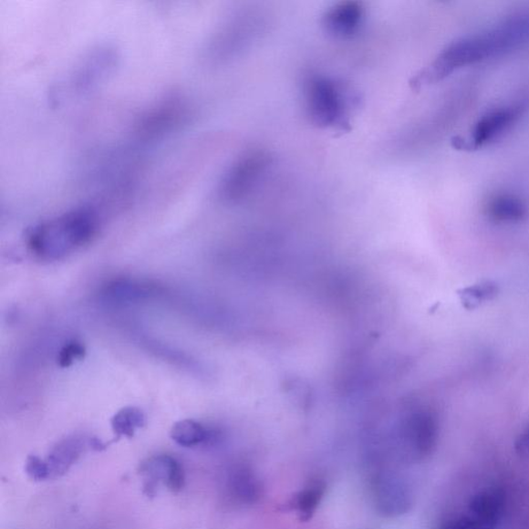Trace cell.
I'll return each instance as SVG.
<instances>
[{
    "label": "cell",
    "instance_id": "1",
    "mask_svg": "<svg viewBox=\"0 0 529 529\" xmlns=\"http://www.w3.org/2000/svg\"><path fill=\"white\" fill-rule=\"evenodd\" d=\"M527 46L529 12L513 15L493 27L450 44L430 66L414 77L411 85L419 88L440 82L458 69Z\"/></svg>",
    "mask_w": 529,
    "mask_h": 529
},
{
    "label": "cell",
    "instance_id": "2",
    "mask_svg": "<svg viewBox=\"0 0 529 529\" xmlns=\"http://www.w3.org/2000/svg\"><path fill=\"white\" fill-rule=\"evenodd\" d=\"M99 225L95 206L76 207L34 225L27 233V247L38 259L57 261L90 244Z\"/></svg>",
    "mask_w": 529,
    "mask_h": 529
},
{
    "label": "cell",
    "instance_id": "3",
    "mask_svg": "<svg viewBox=\"0 0 529 529\" xmlns=\"http://www.w3.org/2000/svg\"><path fill=\"white\" fill-rule=\"evenodd\" d=\"M394 425L393 441L402 462L425 461L437 447L440 424L435 411L418 400L402 404Z\"/></svg>",
    "mask_w": 529,
    "mask_h": 529
},
{
    "label": "cell",
    "instance_id": "4",
    "mask_svg": "<svg viewBox=\"0 0 529 529\" xmlns=\"http://www.w3.org/2000/svg\"><path fill=\"white\" fill-rule=\"evenodd\" d=\"M118 56L110 47H99L77 61L56 85L52 99L57 103L80 98L99 87L113 72Z\"/></svg>",
    "mask_w": 529,
    "mask_h": 529
},
{
    "label": "cell",
    "instance_id": "5",
    "mask_svg": "<svg viewBox=\"0 0 529 529\" xmlns=\"http://www.w3.org/2000/svg\"><path fill=\"white\" fill-rule=\"evenodd\" d=\"M192 115L189 99L181 93H169L138 116L132 132L140 143L158 142L188 123Z\"/></svg>",
    "mask_w": 529,
    "mask_h": 529
},
{
    "label": "cell",
    "instance_id": "6",
    "mask_svg": "<svg viewBox=\"0 0 529 529\" xmlns=\"http://www.w3.org/2000/svg\"><path fill=\"white\" fill-rule=\"evenodd\" d=\"M344 89L329 77L317 75L306 82V110L318 128L336 127L345 118Z\"/></svg>",
    "mask_w": 529,
    "mask_h": 529
},
{
    "label": "cell",
    "instance_id": "7",
    "mask_svg": "<svg viewBox=\"0 0 529 529\" xmlns=\"http://www.w3.org/2000/svg\"><path fill=\"white\" fill-rule=\"evenodd\" d=\"M267 152L248 151L228 169L220 183L219 194L225 203L236 204L250 196L269 166Z\"/></svg>",
    "mask_w": 529,
    "mask_h": 529
},
{
    "label": "cell",
    "instance_id": "8",
    "mask_svg": "<svg viewBox=\"0 0 529 529\" xmlns=\"http://www.w3.org/2000/svg\"><path fill=\"white\" fill-rule=\"evenodd\" d=\"M372 496L377 510L387 517L406 514L414 497L407 480L391 471L380 472L373 477Z\"/></svg>",
    "mask_w": 529,
    "mask_h": 529
},
{
    "label": "cell",
    "instance_id": "9",
    "mask_svg": "<svg viewBox=\"0 0 529 529\" xmlns=\"http://www.w3.org/2000/svg\"><path fill=\"white\" fill-rule=\"evenodd\" d=\"M138 472L143 480V493L157 496L161 485L174 493L182 492L185 483L182 465L173 456L158 454L148 457L140 463Z\"/></svg>",
    "mask_w": 529,
    "mask_h": 529
},
{
    "label": "cell",
    "instance_id": "10",
    "mask_svg": "<svg viewBox=\"0 0 529 529\" xmlns=\"http://www.w3.org/2000/svg\"><path fill=\"white\" fill-rule=\"evenodd\" d=\"M524 103H515L497 107L490 110L473 127L469 140L456 141L466 150H478L495 141L508 131L520 119L525 110Z\"/></svg>",
    "mask_w": 529,
    "mask_h": 529
},
{
    "label": "cell",
    "instance_id": "11",
    "mask_svg": "<svg viewBox=\"0 0 529 529\" xmlns=\"http://www.w3.org/2000/svg\"><path fill=\"white\" fill-rule=\"evenodd\" d=\"M106 445L97 438L83 434L69 435L54 446L45 462L48 465L50 479L60 478L73 468L83 454L90 450L102 451Z\"/></svg>",
    "mask_w": 529,
    "mask_h": 529
},
{
    "label": "cell",
    "instance_id": "12",
    "mask_svg": "<svg viewBox=\"0 0 529 529\" xmlns=\"http://www.w3.org/2000/svg\"><path fill=\"white\" fill-rule=\"evenodd\" d=\"M223 494L228 501L237 505H252L260 500L262 487L258 477L243 463H236L225 471Z\"/></svg>",
    "mask_w": 529,
    "mask_h": 529
},
{
    "label": "cell",
    "instance_id": "13",
    "mask_svg": "<svg viewBox=\"0 0 529 529\" xmlns=\"http://www.w3.org/2000/svg\"><path fill=\"white\" fill-rule=\"evenodd\" d=\"M364 9L358 2H344L326 12L323 26L327 33L340 38L351 37L362 26Z\"/></svg>",
    "mask_w": 529,
    "mask_h": 529
},
{
    "label": "cell",
    "instance_id": "14",
    "mask_svg": "<svg viewBox=\"0 0 529 529\" xmlns=\"http://www.w3.org/2000/svg\"><path fill=\"white\" fill-rule=\"evenodd\" d=\"M170 437L183 448L209 447L221 441V432L192 419L182 420L171 428Z\"/></svg>",
    "mask_w": 529,
    "mask_h": 529
},
{
    "label": "cell",
    "instance_id": "15",
    "mask_svg": "<svg viewBox=\"0 0 529 529\" xmlns=\"http://www.w3.org/2000/svg\"><path fill=\"white\" fill-rule=\"evenodd\" d=\"M325 493V482L318 479L313 480L292 497L286 507L293 511L301 521L306 523L316 514L324 500Z\"/></svg>",
    "mask_w": 529,
    "mask_h": 529
},
{
    "label": "cell",
    "instance_id": "16",
    "mask_svg": "<svg viewBox=\"0 0 529 529\" xmlns=\"http://www.w3.org/2000/svg\"><path fill=\"white\" fill-rule=\"evenodd\" d=\"M486 213L490 220L500 223H515L525 220L526 206L512 194H496L488 201Z\"/></svg>",
    "mask_w": 529,
    "mask_h": 529
},
{
    "label": "cell",
    "instance_id": "17",
    "mask_svg": "<svg viewBox=\"0 0 529 529\" xmlns=\"http://www.w3.org/2000/svg\"><path fill=\"white\" fill-rule=\"evenodd\" d=\"M155 292L152 285L136 280L119 279L109 284L104 290L105 297L113 302H136L150 298Z\"/></svg>",
    "mask_w": 529,
    "mask_h": 529
},
{
    "label": "cell",
    "instance_id": "18",
    "mask_svg": "<svg viewBox=\"0 0 529 529\" xmlns=\"http://www.w3.org/2000/svg\"><path fill=\"white\" fill-rule=\"evenodd\" d=\"M146 425L145 412L136 407L123 408L111 419V427L116 440L131 439Z\"/></svg>",
    "mask_w": 529,
    "mask_h": 529
},
{
    "label": "cell",
    "instance_id": "19",
    "mask_svg": "<svg viewBox=\"0 0 529 529\" xmlns=\"http://www.w3.org/2000/svg\"><path fill=\"white\" fill-rule=\"evenodd\" d=\"M499 293V286L493 282H483L465 287L459 296L465 308L473 309L493 300Z\"/></svg>",
    "mask_w": 529,
    "mask_h": 529
},
{
    "label": "cell",
    "instance_id": "20",
    "mask_svg": "<svg viewBox=\"0 0 529 529\" xmlns=\"http://www.w3.org/2000/svg\"><path fill=\"white\" fill-rule=\"evenodd\" d=\"M87 355V348H85L82 342L78 340H71L60 348L57 355V365L61 368H71L76 361L84 359Z\"/></svg>",
    "mask_w": 529,
    "mask_h": 529
},
{
    "label": "cell",
    "instance_id": "21",
    "mask_svg": "<svg viewBox=\"0 0 529 529\" xmlns=\"http://www.w3.org/2000/svg\"><path fill=\"white\" fill-rule=\"evenodd\" d=\"M26 472L30 479L35 481H45L50 479L48 465L45 459L36 455H30L26 459Z\"/></svg>",
    "mask_w": 529,
    "mask_h": 529
},
{
    "label": "cell",
    "instance_id": "22",
    "mask_svg": "<svg viewBox=\"0 0 529 529\" xmlns=\"http://www.w3.org/2000/svg\"><path fill=\"white\" fill-rule=\"evenodd\" d=\"M515 449L519 454L529 455V425L519 434L515 442Z\"/></svg>",
    "mask_w": 529,
    "mask_h": 529
},
{
    "label": "cell",
    "instance_id": "23",
    "mask_svg": "<svg viewBox=\"0 0 529 529\" xmlns=\"http://www.w3.org/2000/svg\"><path fill=\"white\" fill-rule=\"evenodd\" d=\"M441 529H452V526H451V524L449 523L445 526H443Z\"/></svg>",
    "mask_w": 529,
    "mask_h": 529
}]
</instances>
